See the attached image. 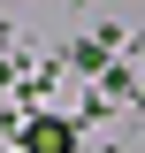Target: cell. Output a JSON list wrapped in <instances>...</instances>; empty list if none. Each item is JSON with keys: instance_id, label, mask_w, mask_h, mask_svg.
Masks as SVG:
<instances>
[{"instance_id": "obj_1", "label": "cell", "mask_w": 145, "mask_h": 153, "mask_svg": "<svg viewBox=\"0 0 145 153\" xmlns=\"http://www.w3.org/2000/svg\"><path fill=\"white\" fill-rule=\"evenodd\" d=\"M23 153H76V130L61 115H38L31 130H23Z\"/></svg>"}]
</instances>
